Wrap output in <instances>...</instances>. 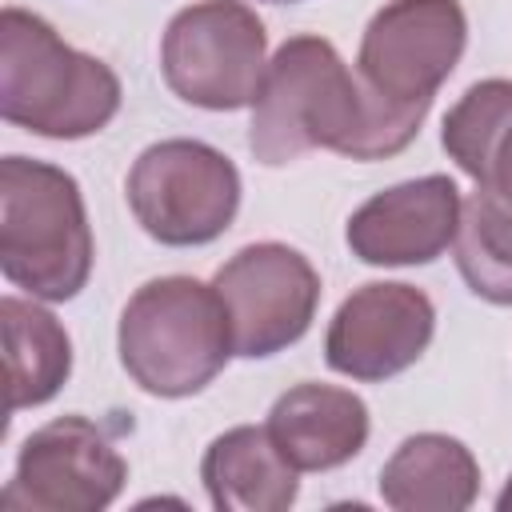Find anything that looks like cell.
<instances>
[{
    "mask_svg": "<svg viewBox=\"0 0 512 512\" xmlns=\"http://www.w3.org/2000/svg\"><path fill=\"white\" fill-rule=\"evenodd\" d=\"M272 4H292V0H272Z\"/></svg>",
    "mask_w": 512,
    "mask_h": 512,
    "instance_id": "d6986e66",
    "label": "cell"
},
{
    "mask_svg": "<svg viewBox=\"0 0 512 512\" xmlns=\"http://www.w3.org/2000/svg\"><path fill=\"white\" fill-rule=\"evenodd\" d=\"M232 320L236 356H272L296 344L320 300L316 268L288 244H252L240 248L212 284Z\"/></svg>",
    "mask_w": 512,
    "mask_h": 512,
    "instance_id": "ba28073f",
    "label": "cell"
},
{
    "mask_svg": "<svg viewBox=\"0 0 512 512\" xmlns=\"http://www.w3.org/2000/svg\"><path fill=\"white\" fill-rule=\"evenodd\" d=\"M476 460L452 436H412L380 472V496L396 512H460L476 500Z\"/></svg>",
    "mask_w": 512,
    "mask_h": 512,
    "instance_id": "5bb4252c",
    "label": "cell"
},
{
    "mask_svg": "<svg viewBox=\"0 0 512 512\" xmlns=\"http://www.w3.org/2000/svg\"><path fill=\"white\" fill-rule=\"evenodd\" d=\"M116 108L120 80L108 64L68 48L32 12H0V112L8 124L80 140L100 132Z\"/></svg>",
    "mask_w": 512,
    "mask_h": 512,
    "instance_id": "7a4b0ae2",
    "label": "cell"
},
{
    "mask_svg": "<svg viewBox=\"0 0 512 512\" xmlns=\"http://www.w3.org/2000/svg\"><path fill=\"white\" fill-rule=\"evenodd\" d=\"M0 268L40 300H68L92 272V232L68 172L8 156L0 164Z\"/></svg>",
    "mask_w": 512,
    "mask_h": 512,
    "instance_id": "3957f363",
    "label": "cell"
},
{
    "mask_svg": "<svg viewBox=\"0 0 512 512\" xmlns=\"http://www.w3.org/2000/svg\"><path fill=\"white\" fill-rule=\"evenodd\" d=\"M460 208L448 176L396 184L352 212L348 248L364 264H428L456 240Z\"/></svg>",
    "mask_w": 512,
    "mask_h": 512,
    "instance_id": "8fae6325",
    "label": "cell"
},
{
    "mask_svg": "<svg viewBox=\"0 0 512 512\" xmlns=\"http://www.w3.org/2000/svg\"><path fill=\"white\" fill-rule=\"evenodd\" d=\"M296 472H324L352 460L368 440V408L332 384L288 388L264 424Z\"/></svg>",
    "mask_w": 512,
    "mask_h": 512,
    "instance_id": "7c38bea8",
    "label": "cell"
},
{
    "mask_svg": "<svg viewBox=\"0 0 512 512\" xmlns=\"http://www.w3.org/2000/svg\"><path fill=\"white\" fill-rule=\"evenodd\" d=\"M4 328V408L20 412L60 392L72 372V348L60 320L32 300H0Z\"/></svg>",
    "mask_w": 512,
    "mask_h": 512,
    "instance_id": "9a60e30c",
    "label": "cell"
},
{
    "mask_svg": "<svg viewBox=\"0 0 512 512\" xmlns=\"http://www.w3.org/2000/svg\"><path fill=\"white\" fill-rule=\"evenodd\" d=\"M464 8L456 0H392L360 40V80L396 104H432L464 52Z\"/></svg>",
    "mask_w": 512,
    "mask_h": 512,
    "instance_id": "52a82bcc",
    "label": "cell"
},
{
    "mask_svg": "<svg viewBox=\"0 0 512 512\" xmlns=\"http://www.w3.org/2000/svg\"><path fill=\"white\" fill-rule=\"evenodd\" d=\"M456 264L468 288L492 304H512V200L496 188L472 192L460 208Z\"/></svg>",
    "mask_w": 512,
    "mask_h": 512,
    "instance_id": "2e32d148",
    "label": "cell"
},
{
    "mask_svg": "<svg viewBox=\"0 0 512 512\" xmlns=\"http://www.w3.org/2000/svg\"><path fill=\"white\" fill-rule=\"evenodd\" d=\"M128 464L84 416H60L32 432L16 460V480L4 488V512H96L124 488Z\"/></svg>",
    "mask_w": 512,
    "mask_h": 512,
    "instance_id": "9c48e42d",
    "label": "cell"
},
{
    "mask_svg": "<svg viewBox=\"0 0 512 512\" xmlns=\"http://www.w3.org/2000/svg\"><path fill=\"white\" fill-rule=\"evenodd\" d=\"M496 508H500V512H512V480H508V488L500 492V500H496Z\"/></svg>",
    "mask_w": 512,
    "mask_h": 512,
    "instance_id": "ac0fdd59",
    "label": "cell"
},
{
    "mask_svg": "<svg viewBox=\"0 0 512 512\" xmlns=\"http://www.w3.org/2000/svg\"><path fill=\"white\" fill-rule=\"evenodd\" d=\"M232 352V320L220 292L192 276L148 280L124 304L120 360L152 396L200 392Z\"/></svg>",
    "mask_w": 512,
    "mask_h": 512,
    "instance_id": "277c9868",
    "label": "cell"
},
{
    "mask_svg": "<svg viewBox=\"0 0 512 512\" xmlns=\"http://www.w3.org/2000/svg\"><path fill=\"white\" fill-rule=\"evenodd\" d=\"M512 136V80L472 84L460 104L444 116V148L448 156L476 180L488 184L500 148Z\"/></svg>",
    "mask_w": 512,
    "mask_h": 512,
    "instance_id": "e0dca14e",
    "label": "cell"
},
{
    "mask_svg": "<svg viewBox=\"0 0 512 512\" xmlns=\"http://www.w3.org/2000/svg\"><path fill=\"white\" fill-rule=\"evenodd\" d=\"M168 88L200 108L232 112L256 104L268 60L264 24L240 0H204L184 8L160 44Z\"/></svg>",
    "mask_w": 512,
    "mask_h": 512,
    "instance_id": "8992f818",
    "label": "cell"
},
{
    "mask_svg": "<svg viewBox=\"0 0 512 512\" xmlns=\"http://www.w3.org/2000/svg\"><path fill=\"white\" fill-rule=\"evenodd\" d=\"M428 104H396L344 68L320 36H292L268 60L252 104L248 144L260 164H292L308 148H332L352 160L400 152L424 124Z\"/></svg>",
    "mask_w": 512,
    "mask_h": 512,
    "instance_id": "6da1fadb",
    "label": "cell"
},
{
    "mask_svg": "<svg viewBox=\"0 0 512 512\" xmlns=\"http://www.w3.org/2000/svg\"><path fill=\"white\" fill-rule=\"evenodd\" d=\"M200 476L224 512H284L296 500V468L268 428H232L204 452Z\"/></svg>",
    "mask_w": 512,
    "mask_h": 512,
    "instance_id": "4fadbf2b",
    "label": "cell"
},
{
    "mask_svg": "<svg viewBox=\"0 0 512 512\" xmlns=\"http://www.w3.org/2000/svg\"><path fill=\"white\" fill-rule=\"evenodd\" d=\"M128 204L152 240L208 244L240 208V176L224 152L200 140H160L132 164Z\"/></svg>",
    "mask_w": 512,
    "mask_h": 512,
    "instance_id": "5b68a950",
    "label": "cell"
},
{
    "mask_svg": "<svg viewBox=\"0 0 512 512\" xmlns=\"http://www.w3.org/2000/svg\"><path fill=\"white\" fill-rule=\"evenodd\" d=\"M432 300L412 284H364L328 324V364L352 380H388L420 360L432 340Z\"/></svg>",
    "mask_w": 512,
    "mask_h": 512,
    "instance_id": "30bf717a",
    "label": "cell"
}]
</instances>
